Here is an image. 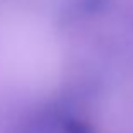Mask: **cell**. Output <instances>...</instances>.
Segmentation results:
<instances>
[{
	"mask_svg": "<svg viewBox=\"0 0 133 133\" xmlns=\"http://www.w3.org/2000/svg\"><path fill=\"white\" fill-rule=\"evenodd\" d=\"M63 133H94L92 128L78 119H66L63 123Z\"/></svg>",
	"mask_w": 133,
	"mask_h": 133,
	"instance_id": "6da1fadb",
	"label": "cell"
}]
</instances>
